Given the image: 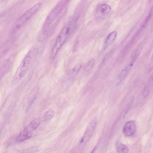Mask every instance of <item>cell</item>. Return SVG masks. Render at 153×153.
I'll return each mask as SVG.
<instances>
[{"label": "cell", "mask_w": 153, "mask_h": 153, "mask_svg": "<svg viewBox=\"0 0 153 153\" xmlns=\"http://www.w3.org/2000/svg\"><path fill=\"white\" fill-rule=\"evenodd\" d=\"M74 28V25L70 23L66 26L60 33L54 44L50 53V58L54 59L62 46L67 42L73 33Z\"/></svg>", "instance_id": "cell-1"}, {"label": "cell", "mask_w": 153, "mask_h": 153, "mask_svg": "<svg viewBox=\"0 0 153 153\" xmlns=\"http://www.w3.org/2000/svg\"><path fill=\"white\" fill-rule=\"evenodd\" d=\"M33 55V50H31L25 56L14 74L12 79V83L14 84H18L25 75L32 61Z\"/></svg>", "instance_id": "cell-2"}, {"label": "cell", "mask_w": 153, "mask_h": 153, "mask_svg": "<svg viewBox=\"0 0 153 153\" xmlns=\"http://www.w3.org/2000/svg\"><path fill=\"white\" fill-rule=\"evenodd\" d=\"M59 6H56L48 16L43 26L42 33L45 36L52 34L56 25V19L59 12Z\"/></svg>", "instance_id": "cell-3"}, {"label": "cell", "mask_w": 153, "mask_h": 153, "mask_svg": "<svg viewBox=\"0 0 153 153\" xmlns=\"http://www.w3.org/2000/svg\"><path fill=\"white\" fill-rule=\"evenodd\" d=\"M41 5L40 3H37L23 14L16 22V26H21L27 21L38 11Z\"/></svg>", "instance_id": "cell-4"}, {"label": "cell", "mask_w": 153, "mask_h": 153, "mask_svg": "<svg viewBox=\"0 0 153 153\" xmlns=\"http://www.w3.org/2000/svg\"><path fill=\"white\" fill-rule=\"evenodd\" d=\"M97 122L96 121H93L91 122L80 140L79 143L80 146H83L90 140L92 137Z\"/></svg>", "instance_id": "cell-5"}, {"label": "cell", "mask_w": 153, "mask_h": 153, "mask_svg": "<svg viewBox=\"0 0 153 153\" xmlns=\"http://www.w3.org/2000/svg\"><path fill=\"white\" fill-rule=\"evenodd\" d=\"M138 53H135V55H134L133 57H132L131 60L130 61L129 63L124 67L121 71L120 72V74L118 77V79L120 81L122 80L129 73L130 70L133 67L135 63L136 59L138 56Z\"/></svg>", "instance_id": "cell-6"}, {"label": "cell", "mask_w": 153, "mask_h": 153, "mask_svg": "<svg viewBox=\"0 0 153 153\" xmlns=\"http://www.w3.org/2000/svg\"><path fill=\"white\" fill-rule=\"evenodd\" d=\"M136 129V123L134 121H130L125 123L123 126V133L125 136L130 137L135 134Z\"/></svg>", "instance_id": "cell-7"}, {"label": "cell", "mask_w": 153, "mask_h": 153, "mask_svg": "<svg viewBox=\"0 0 153 153\" xmlns=\"http://www.w3.org/2000/svg\"><path fill=\"white\" fill-rule=\"evenodd\" d=\"M32 131L31 130L26 127L16 138V141L21 142L29 139L33 135Z\"/></svg>", "instance_id": "cell-8"}, {"label": "cell", "mask_w": 153, "mask_h": 153, "mask_svg": "<svg viewBox=\"0 0 153 153\" xmlns=\"http://www.w3.org/2000/svg\"><path fill=\"white\" fill-rule=\"evenodd\" d=\"M117 32L116 31H114L109 34L107 37L105 42V47L107 48L114 42L117 38Z\"/></svg>", "instance_id": "cell-9"}, {"label": "cell", "mask_w": 153, "mask_h": 153, "mask_svg": "<svg viewBox=\"0 0 153 153\" xmlns=\"http://www.w3.org/2000/svg\"><path fill=\"white\" fill-rule=\"evenodd\" d=\"M115 148L116 151L120 153H127L129 151V148L127 146L119 142H116Z\"/></svg>", "instance_id": "cell-10"}, {"label": "cell", "mask_w": 153, "mask_h": 153, "mask_svg": "<svg viewBox=\"0 0 153 153\" xmlns=\"http://www.w3.org/2000/svg\"><path fill=\"white\" fill-rule=\"evenodd\" d=\"M40 123V120L38 119H34L31 122L27 127L32 131H34L39 127Z\"/></svg>", "instance_id": "cell-11"}, {"label": "cell", "mask_w": 153, "mask_h": 153, "mask_svg": "<svg viewBox=\"0 0 153 153\" xmlns=\"http://www.w3.org/2000/svg\"><path fill=\"white\" fill-rule=\"evenodd\" d=\"M111 8L110 6L106 4H103L101 5L100 11L101 14L104 15H106V14L110 13L111 11Z\"/></svg>", "instance_id": "cell-12"}, {"label": "cell", "mask_w": 153, "mask_h": 153, "mask_svg": "<svg viewBox=\"0 0 153 153\" xmlns=\"http://www.w3.org/2000/svg\"><path fill=\"white\" fill-rule=\"evenodd\" d=\"M55 113L53 110L50 109L48 111L45 113L44 117V120L45 121H47L52 119L54 117Z\"/></svg>", "instance_id": "cell-13"}, {"label": "cell", "mask_w": 153, "mask_h": 153, "mask_svg": "<svg viewBox=\"0 0 153 153\" xmlns=\"http://www.w3.org/2000/svg\"><path fill=\"white\" fill-rule=\"evenodd\" d=\"M95 61V60L94 59H92L88 62L85 67L86 71H89L92 69L94 65Z\"/></svg>", "instance_id": "cell-14"}, {"label": "cell", "mask_w": 153, "mask_h": 153, "mask_svg": "<svg viewBox=\"0 0 153 153\" xmlns=\"http://www.w3.org/2000/svg\"><path fill=\"white\" fill-rule=\"evenodd\" d=\"M81 67L82 65L81 64H78L74 67L72 69V75L75 76L77 75L81 69Z\"/></svg>", "instance_id": "cell-15"}, {"label": "cell", "mask_w": 153, "mask_h": 153, "mask_svg": "<svg viewBox=\"0 0 153 153\" xmlns=\"http://www.w3.org/2000/svg\"><path fill=\"white\" fill-rule=\"evenodd\" d=\"M153 69V53L148 68V71L150 72Z\"/></svg>", "instance_id": "cell-16"}, {"label": "cell", "mask_w": 153, "mask_h": 153, "mask_svg": "<svg viewBox=\"0 0 153 153\" xmlns=\"http://www.w3.org/2000/svg\"><path fill=\"white\" fill-rule=\"evenodd\" d=\"M152 80H153V75L151 76V77L150 78Z\"/></svg>", "instance_id": "cell-17"}]
</instances>
